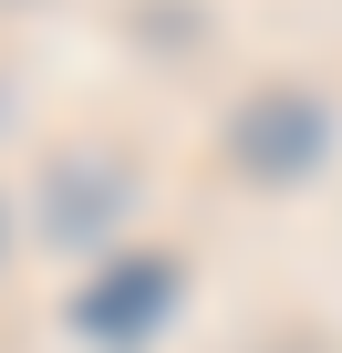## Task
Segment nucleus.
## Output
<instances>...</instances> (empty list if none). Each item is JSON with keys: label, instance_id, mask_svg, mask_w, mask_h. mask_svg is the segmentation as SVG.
I'll use <instances>...</instances> for the list:
<instances>
[{"label": "nucleus", "instance_id": "1", "mask_svg": "<svg viewBox=\"0 0 342 353\" xmlns=\"http://www.w3.org/2000/svg\"><path fill=\"white\" fill-rule=\"evenodd\" d=\"M321 145H332V114H321V94H301V83L249 94L239 125H228V156H239L249 176H311Z\"/></svg>", "mask_w": 342, "mask_h": 353}, {"label": "nucleus", "instance_id": "2", "mask_svg": "<svg viewBox=\"0 0 342 353\" xmlns=\"http://www.w3.org/2000/svg\"><path fill=\"white\" fill-rule=\"evenodd\" d=\"M166 301H177V260H125V270H104L94 291H83V332L94 343H135V332H156L166 322Z\"/></svg>", "mask_w": 342, "mask_h": 353}]
</instances>
